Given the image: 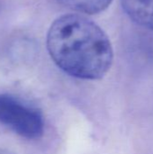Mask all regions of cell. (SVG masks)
I'll use <instances>...</instances> for the list:
<instances>
[{"mask_svg":"<svg viewBox=\"0 0 153 154\" xmlns=\"http://www.w3.org/2000/svg\"><path fill=\"white\" fill-rule=\"evenodd\" d=\"M0 154H3V153H0Z\"/></svg>","mask_w":153,"mask_h":154,"instance_id":"cell-5","label":"cell"},{"mask_svg":"<svg viewBox=\"0 0 153 154\" xmlns=\"http://www.w3.org/2000/svg\"><path fill=\"white\" fill-rule=\"evenodd\" d=\"M53 62L68 75L87 80L102 79L110 69L114 51L106 33L81 14L57 18L47 33Z\"/></svg>","mask_w":153,"mask_h":154,"instance_id":"cell-1","label":"cell"},{"mask_svg":"<svg viewBox=\"0 0 153 154\" xmlns=\"http://www.w3.org/2000/svg\"><path fill=\"white\" fill-rule=\"evenodd\" d=\"M129 18L138 25L153 31V0H120Z\"/></svg>","mask_w":153,"mask_h":154,"instance_id":"cell-3","label":"cell"},{"mask_svg":"<svg viewBox=\"0 0 153 154\" xmlns=\"http://www.w3.org/2000/svg\"><path fill=\"white\" fill-rule=\"evenodd\" d=\"M76 12L95 14L105 11L113 0H60Z\"/></svg>","mask_w":153,"mask_h":154,"instance_id":"cell-4","label":"cell"},{"mask_svg":"<svg viewBox=\"0 0 153 154\" xmlns=\"http://www.w3.org/2000/svg\"><path fill=\"white\" fill-rule=\"evenodd\" d=\"M0 124L28 140L39 139L44 132L41 112L9 94H0Z\"/></svg>","mask_w":153,"mask_h":154,"instance_id":"cell-2","label":"cell"}]
</instances>
